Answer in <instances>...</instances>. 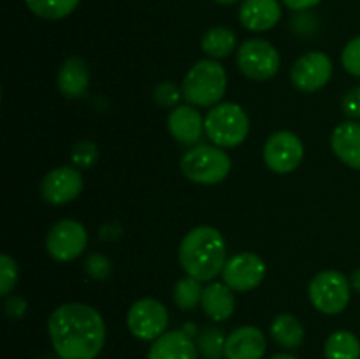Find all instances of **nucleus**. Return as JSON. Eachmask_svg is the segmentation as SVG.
Returning a JSON list of instances; mask_svg holds the SVG:
<instances>
[{
    "label": "nucleus",
    "mask_w": 360,
    "mask_h": 359,
    "mask_svg": "<svg viewBox=\"0 0 360 359\" xmlns=\"http://www.w3.org/2000/svg\"><path fill=\"white\" fill-rule=\"evenodd\" d=\"M309 301L326 315L341 313L350 303L352 285L343 273L334 270L322 271L311 280L308 289Z\"/></svg>",
    "instance_id": "obj_6"
},
{
    "label": "nucleus",
    "mask_w": 360,
    "mask_h": 359,
    "mask_svg": "<svg viewBox=\"0 0 360 359\" xmlns=\"http://www.w3.org/2000/svg\"><path fill=\"white\" fill-rule=\"evenodd\" d=\"M167 129L178 143L193 146L202 137L204 120L192 106H178L169 113Z\"/></svg>",
    "instance_id": "obj_16"
},
{
    "label": "nucleus",
    "mask_w": 360,
    "mask_h": 359,
    "mask_svg": "<svg viewBox=\"0 0 360 359\" xmlns=\"http://www.w3.org/2000/svg\"><path fill=\"white\" fill-rule=\"evenodd\" d=\"M86 271L91 275V277L97 278V280H104V278L111 273V264H109V260L105 259L104 256H97V253H94V256L88 257Z\"/></svg>",
    "instance_id": "obj_31"
},
{
    "label": "nucleus",
    "mask_w": 360,
    "mask_h": 359,
    "mask_svg": "<svg viewBox=\"0 0 360 359\" xmlns=\"http://www.w3.org/2000/svg\"><path fill=\"white\" fill-rule=\"evenodd\" d=\"M169 312L158 299L144 298L134 303L127 313L129 331L139 340H157L165 333Z\"/></svg>",
    "instance_id": "obj_8"
},
{
    "label": "nucleus",
    "mask_w": 360,
    "mask_h": 359,
    "mask_svg": "<svg viewBox=\"0 0 360 359\" xmlns=\"http://www.w3.org/2000/svg\"><path fill=\"white\" fill-rule=\"evenodd\" d=\"M183 97L192 106L214 108L227 92V74L214 60H200L183 80Z\"/></svg>",
    "instance_id": "obj_3"
},
{
    "label": "nucleus",
    "mask_w": 360,
    "mask_h": 359,
    "mask_svg": "<svg viewBox=\"0 0 360 359\" xmlns=\"http://www.w3.org/2000/svg\"><path fill=\"white\" fill-rule=\"evenodd\" d=\"M214 2L221 4V6H231V4H236V2H239V0H214Z\"/></svg>",
    "instance_id": "obj_37"
},
{
    "label": "nucleus",
    "mask_w": 360,
    "mask_h": 359,
    "mask_svg": "<svg viewBox=\"0 0 360 359\" xmlns=\"http://www.w3.org/2000/svg\"><path fill=\"white\" fill-rule=\"evenodd\" d=\"M179 168L190 182L200 185H217L227 178L232 162L220 146L199 144L183 155Z\"/></svg>",
    "instance_id": "obj_5"
},
{
    "label": "nucleus",
    "mask_w": 360,
    "mask_h": 359,
    "mask_svg": "<svg viewBox=\"0 0 360 359\" xmlns=\"http://www.w3.org/2000/svg\"><path fill=\"white\" fill-rule=\"evenodd\" d=\"M200 305H202L204 313H206L211 320L224 322V320H227L229 317L234 313V292H232V289L229 287L227 284L211 282V284L202 291Z\"/></svg>",
    "instance_id": "obj_19"
},
{
    "label": "nucleus",
    "mask_w": 360,
    "mask_h": 359,
    "mask_svg": "<svg viewBox=\"0 0 360 359\" xmlns=\"http://www.w3.org/2000/svg\"><path fill=\"white\" fill-rule=\"evenodd\" d=\"M83 176L72 165H60L44 176L41 183V196L46 203L62 206L76 199L83 190Z\"/></svg>",
    "instance_id": "obj_13"
},
{
    "label": "nucleus",
    "mask_w": 360,
    "mask_h": 359,
    "mask_svg": "<svg viewBox=\"0 0 360 359\" xmlns=\"http://www.w3.org/2000/svg\"><path fill=\"white\" fill-rule=\"evenodd\" d=\"M266 271V263L257 253L243 252L227 260L221 275L224 284H227L232 291L248 292L262 284Z\"/></svg>",
    "instance_id": "obj_12"
},
{
    "label": "nucleus",
    "mask_w": 360,
    "mask_h": 359,
    "mask_svg": "<svg viewBox=\"0 0 360 359\" xmlns=\"http://www.w3.org/2000/svg\"><path fill=\"white\" fill-rule=\"evenodd\" d=\"M148 359H197V345L185 331H169L153 341Z\"/></svg>",
    "instance_id": "obj_18"
},
{
    "label": "nucleus",
    "mask_w": 360,
    "mask_h": 359,
    "mask_svg": "<svg viewBox=\"0 0 360 359\" xmlns=\"http://www.w3.org/2000/svg\"><path fill=\"white\" fill-rule=\"evenodd\" d=\"M88 232L83 224L76 220H60L49 229L46 236V250L58 263H69L84 252Z\"/></svg>",
    "instance_id": "obj_9"
},
{
    "label": "nucleus",
    "mask_w": 360,
    "mask_h": 359,
    "mask_svg": "<svg viewBox=\"0 0 360 359\" xmlns=\"http://www.w3.org/2000/svg\"><path fill=\"white\" fill-rule=\"evenodd\" d=\"M330 146L343 164L360 169V123L345 122L333 130Z\"/></svg>",
    "instance_id": "obj_17"
},
{
    "label": "nucleus",
    "mask_w": 360,
    "mask_h": 359,
    "mask_svg": "<svg viewBox=\"0 0 360 359\" xmlns=\"http://www.w3.org/2000/svg\"><path fill=\"white\" fill-rule=\"evenodd\" d=\"M267 341L262 331L255 326H241L232 331L225 341L227 359H262Z\"/></svg>",
    "instance_id": "obj_14"
},
{
    "label": "nucleus",
    "mask_w": 360,
    "mask_h": 359,
    "mask_svg": "<svg viewBox=\"0 0 360 359\" xmlns=\"http://www.w3.org/2000/svg\"><path fill=\"white\" fill-rule=\"evenodd\" d=\"M343 113L352 120L360 118V84L350 88L343 97Z\"/></svg>",
    "instance_id": "obj_32"
},
{
    "label": "nucleus",
    "mask_w": 360,
    "mask_h": 359,
    "mask_svg": "<svg viewBox=\"0 0 360 359\" xmlns=\"http://www.w3.org/2000/svg\"><path fill=\"white\" fill-rule=\"evenodd\" d=\"M202 291L204 289L200 287V282L186 275L185 278H179V280L176 282L172 296H174V303L179 308L192 310L200 303Z\"/></svg>",
    "instance_id": "obj_25"
},
{
    "label": "nucleus",
    "mask_w": 360,
    "mask_h": 359,
    "mask_svg": "<svg viewBox=\"0 0 360 359\" xmlns=\"http://www.w3.org/2000/svg\"><path fill=\"white\" fill-rule=\"evenodd\" d=\"M239 70L253 81H267L280 70L281 58L278 49L264 39H248L239 46L238 51Z\"/></svg>",
    "instance_id": "obj_7"
},
{
    "label": "nucleus",
    "mask_w": 360,
    "mask_h": 359,
    "mask_svg": "<svg viewBox=\"0 0 360 359\" xmlns=\"http://www.w3.org/2000/svg\"><path fill=\"white\" fill-rule=\"evenodd\" d=\"M18 282V264L13 257L0 256V294L7 296Z\"/></svg>",
    "instance_id": "obj_27"
},
{
    "label": "nucleus",
    "mask_w": 360,
    "mask_h": 359,
    "mask_svg": "<svg viewBox=\"0 0 360 359\" xmlns=\"http://www.w3.org/2000/svg\"><path fill=\"white\" fill-rule=\"evenodd\" d=\"M49 338L60 359H95L105 341V324L90 305L67 303L49 315Z\"/></svg>",
    "instance_id": "obj_1"
},
{
    "label": "nucleus",
    "mask_w": 360,
    "mask_h": 359,
    "mask_svg": "<svg viewBox=\"0 0 360 359\" xmlns=\"http://www.w3.org/2000/svg\"><path fill=\"white\" fill-rule=\"evenodd\" d=\"M183 92L178 90L174 83H169V81H164V83L157 84L153 90V99L158 106L162 108H178L179 97H181Z\"/></svg>",
    "instance_id": "obj_30"
},
{
    "label": "nucleus",
    "mask_w": 360,
    "mask_h": 359,
    "mask_svg": "<svg viewBox=\"0 0 360 359\" xmlns=\"http://www.w3.org/2000/svg\"><path fill=\"white\" fill-rule=\"evenodd\" d=\"M326 359H360V341L350 331L330 334L323 348Z\"/></svg>",
    "instance_id": "obj_23"
},
{
    "label": "nucleus",
    "mask_w": 360,
    "mask_h": 359,
    "mask_svg": "<svg viewBox=\"0 0 360 359\" xmlns=\"http://www.w3.org/2000/svg\"><path fill=\"white\" fill-rule=\"evenodd\" d=\"M341 63H343L347 73H350L355 77H360V35L352 39L345 46L343 53H341Z\"/></svg>",
    "instance_id": "obj_29"
},
{
    "label": "nucleus",
    "mask_w": 360,
    "mask_h": 359,
    "mask_svg": "<svg viewBox=\"0 0 360 359\" xmlns=\"http://www.w3.org/2000/svg\"><path fill=\"white\" fill-rule=\"evenodd\" d=\"M27 303L21 298H11L9 301L6 303V312L11 319H20V317L25 315L27 312Z\"/></svg>",
    "instance_id": "obj_33"
},
{
    "label": "nucleus",
    "mask_w": 360,
    "mask_h": 359,
    "mask_svg": "<svg viewBox=\"0 0 360 359\" xmlns=\"http://www.w3.org/2000/svg\"><path fill=\"white\" fill-rule=\"evenodd\" d=\"M333 76V62L322 51L304 53L290 69V80L297 90L311 94L326 87Z\"/></svg>",
    "instance_id": "obj_11"
},
{
    "label": "nucleus",
    "mask_w": 360,
    "mask_h": 359,
    "mask_svg": "<svg viewBox=\"0 0 360 359\" xmlns=\"http://www.w3.org/2000/svg\"><path fill=\"white\" fill-rule=\"evenodd\" d=\"M225 341L227 338L220 329L207 327L197 338V348L206 359H220L225 354Z\"/></svg>",
    "instance_id": "obj_26"
},
{
    "label": "nucleus",
    "mask_w": 360,
    "mask_h": 359,
    "mask_svg": "<svg viewBox=\"0 0 360 359\" xmlns=\"http://www.w3.org/2000/svg\"><path fill=\"white\" fill-rule=\"evenodd\" d=\"M179 264L199 282L217 278L227 264V246L220 231L210 225L192 229L179 245Z\"/></svg>",
    "instance_id": "obj_2"
},
{
    "label": "nucleus",
    "mask_w": 360,
    "mask_h": 359,
    "mask_svg": "<svg viewBox=\"0 0 360 359\" xmlns=\"http://www.w3.org/2000/svg\"><path fill=\"white\" fill-rule=\"evenodd\" d=\"M271 359H297V358H294V355L290 354H278V355H273Z\"/></svg>",
    "instance_id": "obj_36"
},
{
    "label": "nucleus",
    "mask_w": 360,
    "mask_h": 359,
    "mask_svg": "<svg viewBox=\"0 0 360 359\" xmlns=\"http://www.w3.org/2000/svg\"><path fill=\"white\" fill-rule=\"evenodd\" d=\"M287 7H290L292 11H308L311 7L319 6L322 0H281Z\"/></svg>",
    "instance_id": "obj_34"
},
{
    "label": "nucleus",
    "mask_w": 360,
    "mask_h": 359,
    "mask_svg": "<svg viewBox=\"0 0 360 359\" xmlns=\"http://www.w3.org/2000/svg\"><path fill=\"white\" fill-rule=\"evenodd\" d=\"M281 20L278 0H245L239 7V21L252 32H266Z\"/></svg>",
    "instance_id": "obj_15"
},
{
    "label": "nucleus",
    "mask_w": 360,
    "mask_h": 359,
    "mask_svg": "<svg viewBox=\"0 0 360 359\" xmlns=\"http://www.w3.org/2000/svg\"><path fill=\"white\" fill-rule=\"evenodd\" d=\"M350 285L355 289V291L360 292V270H355L354 273H352V278H350Z\"/></svg>",
    "instance_id": "obj_35"
},
{
    "label": "nucleus",
    "mask_w": 360,
    "mask_h": 359,
    "mask_svg": "<svg viewBox=\"0 0 360 359\" xmlns=\"http://www.w3.org/2000/svg\"><path fill=\"white\" fill-rule=\"evenodd\" d=\"M98 158V148L95 146V143L84 139L74 146L72 150V162L74 165H79V168H91V165L97 162Z\"/></svg>",
    "instance_id": "obj_28"
},
{
    "label": "nucleus",
    "mask_w": 360,
    "mask_h": 359,
    "mask_svg": "<svg viewBox=\"0 0 360 359\" xmlns=\"http://www.w3.org/2000/svg\"><path fill=\"white\" fill-rule=\"evenodd\" d=\"M204 130L211 143L220 148H236L248 137L250 120L245 109L234 102H224L211 108L204 120Z\"/></svg>",
    "instance_id": "obj_4"
},
{
    "label": "nucleus",
    "mask_w": 360,
    "mask_h": 359,
    "mask_svg": "<svg viewBox=\"0 0 360 359\" xmlns=\"http://www.w3.org/2000/svg\"><path fill=\"white\" fill-rule=\"evenodd\" d=\"M271 334L278 345L288 348V351H294V348L301 347L302 340H304V327L294 315L281 313L271 324Z\"/></svg>",
    "instance_id": "obj_21"
},
{
    "label": "nucleus",
    "mask_w": 360,
    "mask_h": 359,
    "mask_svg": "<svg viewBox=\"0 0 360 359\" xmlns=\"http://www.w3.org/2000/svg\"><path fill=\"white\" fill-rule=\"evenodd\" d=\"M304 157V146L297 134L290 130L274 132L264 146V162L267 168L280 175L295 171Z\"/></svg>",
    "instance_id": "obj_10"
},
{
    "label": "nucleus",
    "mask_w": 360,
    "mask_h": 359,
    "mask_svg": "<svg viewBox=\"0 0 360 359\" xmlns=\"http://www.w3.org/2000/svg\"><path fill=\"white\" fill-rule=\"evenodd\" d=\"M90 84L88 65L79 56H70L58 73V88L67 99H79L86 94Z\"/></svg>",
    "instance_id": "obj_20"
},
{
    "label": "nucleus",
    "mask_w": 360,
    "mask_h": 359,
    "mask_svg": "<svg viewBox=\"0 0 360 359\" xmlns=\"http://www.w3.org/2000/svg\"><path fill=\"white\" fill-rule=\"evenodd\" d=\"M81 0H25L28 9L42 20H62L69 16Z\"/></svg>",
    "instance_id": "obj_24"
},
{
    "label": "nucleus",
    "mask_w": 360,
    "mask_h": 359,
    "mask_svg": "<svg viewBox=\"0 0 360 359\" xmlns=\"http://www.w3.org/2000/svg\"><path fill=\"white\" fill-rule=\"evenodd\" d=\"M200 46H202V51L211 58H225L234 51L236 34L231 28L214 27L204 34Z\"/></svg>",
    "instance_id": "obj_22"
}]
</instances>
